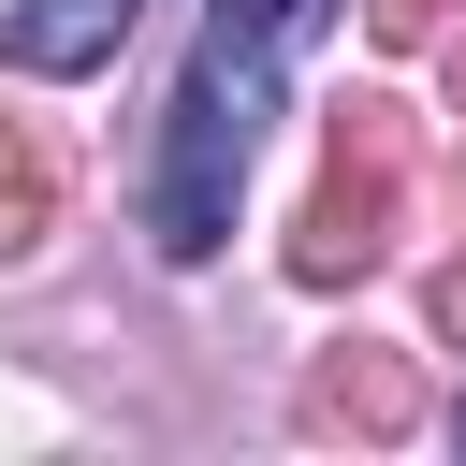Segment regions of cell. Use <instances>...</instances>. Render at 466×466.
<instances>
[{
  "mask_svg": "<svg viewBox=\"0 0 466 466\" xmlns=\"http://www.w3.org/2000/svg\"><path fill=\"white\" fill-rule=\"evenodd\" d=\"M320 15H335V0H218V15H204L189 73H175V116H160V175H146L160 262H218L233 189H248L262 116H277V73H291V44H306Z\"/></svg>",
  "mask_w": 466,
  "mask_h": 466,
  "instance_id": "obj_1",
  "label": "cell"
},
{
  "mask_svg": "<svg viewBox=\"0 0 466 466\" xmlns=\"http://www.w3.org/2000/svg\"><path fill=\"white\" fill-rule=\"evenodd\" d=\"M393 204H408V102L393 87H350L335 102V146H320V189L291 218V277L306 291H350L393 248Z\"/></svg>",
  "mask_w": 466,
  "mask_h": 466,
  "instance_id": "obj_2",
  "label": "cell"
},
{
  "mask_svg": "<svg viewBox=\"0 0 466 466\" xmlns=\"http://www.w3.org/2000/svg\"><path fill=\"white\" fill-rule=\"evenodd\" d=\"M291 422H306V437H364V451H379V437H422V364L350 335V350H320V364H306Z\"/></svg>",
  "mask_w": 466,
  "mask_h": 466,
  "instance_id": "obj_3",
  "label": "cell"
},
{
  "mask_svg": "<svg viewBox=\"0 0 466 466\" xmlns=\"http://www.w3.org/2000/svg\"><path fill=\"white\" fill-rule=\"evenodd\" d=\"M131 15L146 0H0V58L15 73H102L131 44Z\"/></svg>",
  "mask_w": 466,
  "mask_h": 466,
  "instance_id": "obj_4",
  "label": "cell"
},
{
  "mask_svg": "<svg viewBox=\"0 0 466 466\" xmlns=\"http://www.w3.org/2000/svg\"><path fill=\"white\" fill-rule=\"evenodd\" d=\"M44 233H58V175H44V146L0 116V262H29Z\"/></svg>",
  "mask_w": 466,
  "mask_h": 466,
  "instance_id": "obj_5",
  "label": "cell"
},
{
  "mask_svg": "<svg viewBox=\"0 0 466 466\" xmlns=\"http://www.w3.org/2000/svg\"><path fill=\"white\" fill-rule=\"evenodd\" d=\"M437 29H451V0H364V44H393V58L437 44Z\"/></svg>",
  "mask_w": 466,
  "mask_h": 466,
  "instance_id": "obj_6",
  "label": "cell"
},
{
  "mask_svg": "<svg viewBox=\"0 0 466 466\" xmlns=\"http://www.w3.org/2000/svg\"><path fill=\"white\" fill-rule=\"evenodd\" d=\"M437 335H451V350H466V248H451V262H437Z\"/></svg>",
  "mask_w": 466,
  "mask_h": 466,
  "instance_id": "obj_7",
  "label": "cell"
},
{
  "mask_svg": "<svg viewBox=\"0 0 466 466\" xmlns=\"http://www.w3.org/2000/svg\"><path fill=\"white\" fill-rule=\"evenodd\" d=\"M451 116H466V29H451Z\"/></svg>",
  "mask_w": 466,
  "mask_h": 466,
  "instance_id": "obj_8",
  "label": "cell"
}]
</instances>
